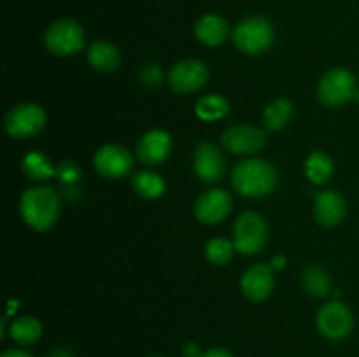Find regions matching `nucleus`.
Returning <instances> with one entry per match:
<instances>
[{
	"instance_id": "1",
	"label": "nucleus",
	"mask_w": 359,
	"mask_h": 357,
	"mask_svg": "<svg viewBox=\"0 0 359 357\" xmlns=\"http://www.w3.org/2000/svg\"><path fill=\"white\" fill-rule=\"evenodd\" d=\"M279 175L270 161L249 158L235 164L231 172V186L244 198H263L273 192Z\"/></svg>"
},
{
	"instance_id": "2",
	"label": "nucleus",
	"mask_w": 359,
	"mask_h": 357,
	"mask_svg": "<svg viewBox=\"0 0 359 357\" xmlns=\"http://www.w3.org/2000/svg\"><path fill=\"white\" fill-rule=\"evenodd\" d=\"M60 196L51 186H35L21 195L20 210L25 223L35 231H48L60 216Z\"/></svg>"
},
{
	"instance_id": "3",
	"label": "nucleus",
	"mask_w": 359,
	"mask_h": 357,
	"mask_svg": "<svg viewBox=\"0 0 359 357\" xmlns=\"http://www.w3.org/2000/svg\"><path fill=\"white\" fill-rule=\"evenodd\" d=\"M276 38V30L265 16H249L235 24L231 30V41L241 52L248 56H258L269 51Z\"/></svg>"
},
{
	"instance_id": "4",
	"label": "nucleus",
	"mask_w": 359,
	"mask_h": 357,
	"mask_svg": "<svg viewBox=\"0 0 359 357\" xmlns=\"http://www.w3.org/2000/svg\"><path fill=\"white\" fill-rule=\"evenodd\" d=\"M233 245L235 251L242 255H256L265 248L269 241V223L258 212L241 214L233 224Z\"/></svg>"
},
{
	"instance_id": "5",
	"label": "nucleus",
	"mask_w": 359,
	"mask_h": 357,
	"mask_svg": "<svg viewBox=\"0 0 359 357\" xmlns=\"http://www.w3.org/2000/svg\"><path fill=\"white\" fill-rule=\"evenodd\" d=\"M86 34L81 23L70 18L53 21L44 34V46L55 56H74L83 51Z\"/></svg>"
},
{
	"instance_id": "6",
	"label": "nucleus",
	"mask_w": 359,
	"mask_h": 357,
	"mask_svg": "<svg viewBox=\"0 0 359 357\" xmlns=\"http://www.w3.org/2000/svg\"><path fill=\"white\" fill-rule=\"evenodd\" d=\"M356 79L342 66L328 70L318 84V98L326 107H340L356 94Z\"/></svg>"
},
{
	"instance_id": "7",
	"label": "nucleus",
	"mask_w": 359,
	"mask_h": 357,
	"mask_svg": "<svg viewBox=\"0 0 359 357\" xmlns=\"http://www.w3.org/2000/svg\"><path fill=\"white\" fill-rule=\"evenodd\" d=\"M46 126V111L37 104H18L4 118L7 135L14 139H30Z\"/></svg>"
},
{
	"instance_id": "8",
	"label": "nucleus",
	"mask_w": 359,
	"mask_h": 357,
	"mask_svg": "<svg viewBox=\"0 0 359 357\" xmlns=\"http://www.w3.org/2000/svg\"><path fill=\"white\" fill-rule=\"evenodd\" d=\"M316 326L325 338L339 342L353 332L354 315L351 308L342 301H330L318 310Z\"/></svg>"
},
{
	"instance_id": "9",
	"label": "nucleus",
	"mask_w": 359,
	"mask_h": 357,
	"mask_svg": "<svg viewBox=\"0 0 359 357\" xmlns=\"http://www.w3.org/2000/svg\"><path fill=\"white\" fill-rule=\"evenodd\" d=\"M207 80H209V66L202 59H181L168 72V84L177 94H191L200 91Z\"/></svg>"
},
{
	"instance_id": "10",
	"label": "nucleus",
	"mask_w": 359,
	"mask_h": 357,
	"mask_svg": "<svg viewBox=\"0 0 359 357\" xmlns=\"http://www.w3.org/2000/svg\"><path fill=\"white\" fill-rule=\"evenodd\" d=\"M221 146L231 154L252 156L266 146V133L265 130L251 125L230 126L221 135Z\"/></svg>"
},
{
	"instance_id": "11",
	"label": "nucleus",
	"mask_w": 359,
	"mask_h": 357,
	"mask_svg": "<svg viewBox=\"0 0 359 357\" xmlns=\"http://www.w3.org/2000/svg\"><path fill=\"white\" fill-rule=\"evenodd\" d=\"M93 167L102 177L119 181L133 170V156L119 144H107L95 153Z\"/></svg>"
},
{
	"instance_id": "12",
	"label": "nucleus",
	"mask_w": 359,
	"mask_h": 357,
	"mask_svg": "<svg viewBox=\"0 0 359 357\" xmlns=\"http://www.w3.org/2000/svg\"><path fill=\"white\" fill-rule=\"evenodd\" d=\"M233 209V198L224 189L203 191L193 205V214L203 224H219L226 219Z\"/></svg>"
},
{
	"instance_id": "13",
	"label": "nucleus",
	"mask_w": 359,
	"mask_h": 357,
	"mask_svg": "<svg viewBox=\"0 0 359 357\" xmlns=\"http://www.w3.org/2000/svg\"><path fill=\"white\" fill-rule=\"evenodd\" d=\"M193 170L198 178L207 184L223 181L226 174V160L217 146L210 142H200L193 153Z\"/></svg>"
},
{
	"instance_id": "14",
	"label": "nucleus",
	"mask_w": 359,
	"mask_h": 357,
	"mask_svg": "<svg viewBox=\"0 0 359 357\" xmlns=\"http://www.w3.org/2000/svg\"><path fill=\"white\" fill-rule=\"evenodd\" d=\"M172 150V136L165 130H149L140 136L137 144V160L146 167H156L163 163Z\"/></svg>"
},
{
	"instance_id": "15",
	"label": "nucleus",
	"mask_w": 359,
	"mask_h": 357,
	"mask_svg": "<svg viewBox=\"0 0 359 357\" xmlns=\"http://www.w3.org/2000/svg\"><path fill=\"white\" fill-rule=\"evenodd\" d=\"M276 279L270 265H255L242 275L241 289L249 301H265L272 294Z\"/></svg>"
},
{
	"instance_id": "16",
	"label": "nucleus",
	"mask_w": 359,
	"mask_h": 357,
	"mask_svg": "<svg viewBox=\"0 0 359 357\" xmlns=\"http://www.w3.org/2000/svg\"><path fill=\"white\" fill-rule=\"evenodd\" d=\"M347 202L339 191H321L314 200V217L321 226L333 227L344 220Z\"/></svg>"
},
{
	"instance_id": "17",
	"label": "nucleus",
	"mask_w": 359,
	"mask_h": 357,
	"mask_svg": "<svg viewBox=\"0 0 359 357\" xmlns=\"http://www.w3.org/2000/svg\"><path fill=\"white\" fill-rule=\"evenodd\" d=\"M193 34H195L196 41L202 42L203 46L217 48L226 42L228 35H230V24L219 14H203L193 24Z\"/></svg>"
},
{
	"instance_id": "18",
	"label": "nucleus",
	"mask_w": 359,
	"mask_h": 357,
	"mask_svg": "<svg viewBox=\"0 0 359 357\" xmlns=\"http://www.w3.org/2000/svg\"><path fill=\"white\" fill-rule=\"evenodd\" d=\"M88 62H90L91 69L98 70V72H114L121 63V55H119L118 48L107 41H95L88 49Z\"/></svg>"
},
{
	"instance_id": "19",
	"label": "nucleus",
	"mask_w": 359,
	"mask_h": 357,
	"mask_svg": "<svg viewBox=\"0 0 359 357\" xmlns=\"http://www.w3.org/2000/svg\"><path fill=\"white\" fill-rule=\"evenodd\" d=\"M9 336L14 343L21 346L34 345L42 336V324L32 315H23L11 322Z\"/></svg>"
},
{
	"instance_id": "20",
	"label": "nucleus",
	"mask_w": 359,
	"mask_h": 357,
	"mask_svg": "<svg viewBox=\"0 0 359 357\" xmlns=\"http://www.w3.org/2000/svg\"><path fill=\"white\" fill-rule=\"evenodd\" d=\"M294 107L287 98H276L263 111V126L269 132H279L293 118Z\"/></svg>"
},
{
	"instance_id": "21",
	"label": "nucleus",
	"mask_w": 359,
	"mask_h": 357,
	"mask_svg": "<svg viewBox=\"0 0 359 357\" xmlns=\"http://www.w3.org/2000/svg\"><path fill=\"white\" fill-rule=\"evenodd\" d=\"M21 170L32 181H48L56 175V168L53 167L51 160L41 150H32L25 154L21 160Z\"/></svg>"
},
{
	"instance_id": "22",
	"label": "nucleus",
	"mask_w": 359,
	"mask_h": 357,
	"mask_svg": "<svg viewBox=\"0 0 359 357\" xmlns=\"http://www.w3.org/2000/svg\"><path fill=\"white\" fill-rule=\"evenodd\" d=\"M305 175L312 184H325L333 175V161L325 150H312L305 160Z\"/></svg>"
},
{
	"instance_id": "23",
	"label": "nucleus",
	"mask_w": 359,
	"mask_h": 357,
	"mask_svg": "<svg viewBox=\"0 0 359 357\" xmlns=\"http://www.w3.org/2000/svg\"><path fill=\"white\" fill-rule=\"evenodd\" d=\"M133 191L140 196V198L146 200H156L160 198L165 192V181L160 174L151 170H142L137 172L132 178Z\"/></svg>"
},
{
	"instance_id": "24",
	"label": "nucleus",
	"mask_w": 359,
	"mask_h": 357,
	"mask_svg": "<svg viewBox=\"0 0 359 357\" xmlns=\"http://www.w3.org/2000/svg\"><path fill=\"white\" fill-rule=\"evenodd\" d=\"M302 287L311 296L323 298L332 289V279H330L328 272L321 266H309L302 272Z\"/></svg>"
},
{
	"instance_id": "25",
	"label": "nucleus",
	"mask_w": 359,
	"mask_h": 357,
	"mask_svg": "<svg viewBox=\"0 0 359 357\" xmlns=\"http://www.w3.org/2000/svg\"><path fill=\"white\" fill-rule=\"evenodd\" d=\"M195 112L203 121H216L230 114V104L219 94H205L195 105Z\"/></svg>"
},
{
	"instance_id": "26",
	"label": "nucleus",
	"mask_w": 359,
	"mask_h": 357,
	"mask_svg": "<svg viewBox=\"0 0 359 357\" xmlns=\"http://www.w3.org/2000/svg\"><path fill=\"white\" fill-rule=\"evenodd\" d=\"M235 252L233 241L226 240L223 237L210 238L205 244V248H203V254H205V259L214 266H224L231 261Z\"/></svg>"
},
{
	"instance_id": "27",
	"label": "nucleus",
	"mask_w": 359,
	"mask_h": 357,
	"mask_svg": "<svg viewBox=\"0 0 359 357\" xmlns=\"http://www.w3.org/2000/svg\"><path fill=\"white\" fill-rule=\"evenodd\" d=\"M56 177H58L63 184H76L81 177V172L79 168L76 167V163L63 161V163L56 168Z\"/></svg>"
},
{
	"instance_id": "28",
	"label": "nucleus",
	"mask_w": 359,
	"mask_h": 357,
	"mask_svg": "<svg viewBox=\"0 0 359 357\" xmlns=\"http://www.w3.org/2000/svg\"><path fill=\"white\" fill-rule=\"evenodd\" d=\"M161 79H163V76H161V69L158 65H147L142 70V83L147 86H158Z\"/></svg>"
},
{
	"instance_id": "29",
	"label": "nucleus",
	"mask_w": 359,
	"mask_h": 357,
	"mask_svg": "<svg viewBox=\"0 0 359 357\" xmlns=\"http://www.w3.org/2000/svg\"><path fill=\"white\" fill-rule=\"evenodd\" d=\"M182 356H184V357H202V354H200L198 343H195V342L186 343V345L182 346Z\"/></svg>"
},
{
	"instance_id": "30",
	"label": "nucleus",
	"mask_w": 359,
	"mask_h": 357,
	"mask_svg": "<svg viewBox=\"0 0 359 357\" xmlns=\"http://www.w3.org/2000/svg\"><path fill=\"white\" fill-rule=\"evenodd\" d=\"M202 357H233V354L226 349H221V346H214V349L205 350Z\"/></svg>"
},
{
	"instance_id": "31",
	"label": "nucleus",
	"mask_w": 359,
	"mask_h": 357,
	"mask_svg": "<svg viewBox=\"0 0 359 357\" xmlns=\"http://www.w3.org/2000/svg\"><path fill=\"white\" fill-rule=\"evenodd\" d=\"M0 357H34L32 354H28L27 350H21V349H9L2 354Z\"/></svg>"
},
{
	"instance_id": "32",
	"label": "nucleus",
	"mask_w": 359,
	"mask_h": 357,
	"mask_svg": "<svg viewBox=\"0 0 359 357\" xmlns=\"http://www.w3.org/2000/svg\"><path fill=\"white\" fill-rule=\"evenodd\" d=\"M48 357H74V354L70 352V350H65V349H58L55 350V352L49 354Z\"/></svg>"
},
{
	"instance_id": "33",
	"label": "nucleus",
	"mask_w": 359,
	"mask_h": 357,
	"mask_svg": "<svg viewBox=\"0 0 359 357\" xmlns=\"http://www.w3.org/2000/svg\"><path fill=\"white\" fill-rule=\"evenodd\" d=\"M283 266H284V258H276V259H273L272 268H283Z\"/></svg>"
},
{
	"instance_id": "34",
	"label": "nucleus",
	"mask_w": 359,
	"mask_h": 357,
	"mask_svg": "<svg viewBox=\"0 0 359 357\" xmlns=\"http://www.w3.org/2000/svg\"><path fill=\"white\" fill-rule=\"evenodd\" d=\"M354 98H356V100L359 102V91H356V94H354Z\"/></svg>"
},
{
	"instance_id": "35",
	"label": "nucleus",
	"mask_w": 359,
	"mask_h": 357,
	"mask_svg": "<svg viewBox=\"0 0 359 357\" xmlns=\"http://www.w3.org/2000/svg\"><path fill=\"white\" fill-rule=\"evenodd\" d=\"M149 357H165V356H149Z\"/></svg>"
}]
</instances>
